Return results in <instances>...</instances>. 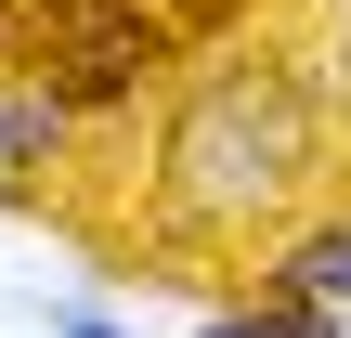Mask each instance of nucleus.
<instances>
[{
    "label": "nucleus",
    "instance_id": "nucleus-4",
    "mask_svg": "<svg viewBox=\"0 0 351 338\" xmlns=\"http://www.w3.org/2000/svg\"><path fill=\"white\" fill-rule=\"evenodd\" d=\"M274 287H300V300H326V313H351V208L339 221H313L287 261H274Z\"/></svg>",
    "mask_w": 351,
    "mask_h": 338
},
{
    "label": "nucleus",
    "instance_id": "nucleus-3",
    "mask_svg": "<svg viewBox=\"0 0 351 338\" xmlns=\"http://www.w3.org/2000/svg\"><path fill=\"white\" fill-rule=\"evenodd\" d=\"M65 130H78V117H65V104H52L39 78H26V91H0V195H13V182H26V169H39V156H52Z\"/></svg>",
    "mask_w": 351,
    "mask_h": 338
},
{
    "label": "nucleus",
    "instance_id": "nucleus-2",
    "mask_svg": "<svg viewBox=\"0 0 351 338\" xmlns=\"http://www.w3.org/2000/svg\"><path fill=\"white\" fill-rule=\"evenodd\" d=\"M156 78V13L143 26H104V39H65V52H39V91L65 104V117H104V104H130Z\"/></svg>",
    "mask_w": 351,
    "mask_h": 338
},
{
    "label": "nucleus",
    "instance_id": "nucleus-1",
    "mask_svg": "<svg viewBox=\"0 0 351 338\" xmlns=\"http://www.w3.org/2000/svg\"><path fill=\"white\" fill-rule=\"evenodd\" d=\"M313 169V91L287 65H208L156 130V195L182 221H261Z\"/></svg>",
    "mask_w": 351,
    "mask_h": 338
},
{
    "label": "nucleus",
    "instance_id": "nucleus-5",
    "mask_svg": "<svg viewBox=\"0 0 351 338\" xmlns=\"http://www.w3.org/2000/svg\"><path fill=\"white\" fill-rule=\"evenodd\" d=\"M156 0H26V26H39V52H65V39H104V26H143Z\"/></svg>",
    "mask_w": 351,
    "mask_h": 338
},
{
    "label": "nucleus",
    "instance_id": "nucleus-6",
    "mask_svg": "<svg viewBox=\"0 0 351 338\" xmlns=\"http://www.w3.org/2000/svg\"><path fill=\"white\" fill-rule=\"evenodd\" d=\"M65 338H130V326H117V313H65Z\"/></svg>",
    "mask_w": 351,
    "mask_h": 338
}]
</instances>
